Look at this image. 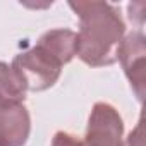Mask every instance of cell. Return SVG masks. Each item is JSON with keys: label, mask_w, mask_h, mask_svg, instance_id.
Segmentation results:
<instances>
[{"label": "cell", "mask_w": 146, "mask_h": 146, "mask_svg": "<svg viewBox=\"0 0 146 146\" xmlns=\"http://www.w3.org/2000/svg\"><path fill=\"white\" fill-rule=\"evenodd\" d=\"M124 124L119 112L108 103H96L90 113L84 146H122Z\"/></svg>", "instance_id": "3"}, {"label": "cell", "mask_w": 146, "mask_h": 146, "mask_svg": "<svg viewBox=\"0 0 146 146\" xmlns=\"http://www.w3.org/2000/svg\"><path fill=\"white\" fill-rule=\"evenodd\" d=\"M52 146H84L83 141H79L76 136H72L69 132H57L53 136V141H52Z\"/></svg>", "instance_id": "8"}, {"label": "cell", "mask_w": 146, "mask_h": 146, "mask_svg": "<svg viewBox=\"0 0 146 146\" xmlns=\"http://www.w3.org/2000/svg\"><path fill=\"white\" fill-rule=\"evenodd\" d=\"M117 60H120L122 69L137 100L143 102L144 88H146V83H144L146 45H144V35L141 31H132L122 40L119 52H117Z\"/></svg>", "instance_id": "4"}, {"label": "cell", "mask_w": 146, "mask_h": 146, "mask_svg": "<svg viewBox=\"0 0 146 146\" xmlns=\"http://www.w3.org/2000/svg\"><path fill=\"white\" fill-rule=\"evenodd\" d=\"M40 46H43L46 52H50L62 65L70 62L76 55V45H78V35L70 29H50L38 40Z\"/></svg>", "instance_id": "6"}, {"label": "cell", "mask_w": 146, "mask_h": 146, "mask_svg": "<svg viewBox=\"0 0 146 146\" xmlns=\"http://www.w3.org/2000/svg\"><path fill=\"white\" fill-rule=\"evenodd\" d=\"M79 17L76 55L91 67L112 65L124 40L125 24L115 5L108 2H69Z\"/></svg>", "instance_id": "1"}, {"label": "cell", "mask_w": 146, "mask_h": 146, "mask_svg": "<svg viewBox=\"0 0 146 146\" xmlns=\"http://www.w3.org/2000/svg\"><path fill=\"white\" fill-rule=\"evenodd\" d=\"M12 67L19 72L26 88L31 91H45L52 88L62 70V64L40 45L19 53L14 58Z\"/></svg>", "instance_id": "2"}, {"label": "cell", "mask_w": 146, "mask_h": 146, "mask_svg": "<svg viewBox=\"0 0 146 146\" xmlns=\"http://www.w3.org/2000/svg\"><path fill=\"white\" fill-rule=\"evenodd\" d=\"M31 131V119L23 103L0 105V146H24Z\"/></svg>", "instance_id": "5"}, {"label": "cell", "mask_w": 146, "mask_h": 146, "mask_svg": "<svg viewBox=\"0 0 146 146\" xmlns=\"http://www.w3.org/2000/svg\"><path fill=\"white\" fill-rule=\"evenodd\" d=\"M26 91L28 88L19 72L12 65L0 62V105L23 103Z\"/></svg>", "instance_id": "7"}]
</instances>
